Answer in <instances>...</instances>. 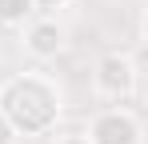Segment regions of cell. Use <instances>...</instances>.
<instances>
[{"label":"cell","mask_w":148,"mask_h":144,"mask_svg":"<svg viewBox=\"0 0 148 144\" xmlns=\"http://www.w3.org/2000/svg\"><path fill=\"white\" fill-rule=\"evenodd\" d=\"M0 112L12 120L20 136H44L64 112L60 84L44 72H16L0 84Z\"/></svg>","instance_id":"6da1fadb"},{"label":"cell","mask_w":148,"mask_h":144,"mask_svg":"<svg viewBox=\"0 0 148 144\" xmlns=\"http://www.w3.org/2000/svg\"><path fill=\"white\" fill-rule=\"evenodd\" d=\"M92 88H96V96L116 100V104L128 100L136 92V64L124 52H104L96 60V68H92Z\"/></svg>","instance_id":"7a4b0ae2"},{"label":"cell","mask_w":148,"mask_h":144,"mask_svg":"<svg viewBox=\"0 0 148 144\" xmlns=\"http://www.w3.org/2000/svg\"><path fill=\"white\" fill-rule=\"evenodd\" d=\"M84 136L92 144H144V128L128 108H104L92 116Z\"/></svg>","instance_id":"3957f363"},{"label":"cell","mask_w":148,"mask_h":144,"mask_svg":"<svg viewBox=\"0 0 148 144\" xmlns=\"http://www.w3.org/2000/svg\"><path fill=\"white\" fill-rule=\"evenodd\" d=\"M24 48L28 56H36V60H52V56H60L64 52V28L56 20H28L24 28Z\"/></svg>","instance_id":"277c9868"},{"label":"cell","mask_w":148,"mask_h":144,"mask_svg":"<svg viewBox=\"0 0 148 144\" xmlns=\"http://www.w3.org/2000/svg\"><path fill=\"white\" fill-rule=\"evenodd\" d=\"M36 8V0H0V24H24Z\"/></svg>","instance_id":"5b68a950"},{"label":"cell","mask_w":148,"mask_h":144,"mask_svg":"<svg viewBox=\"0 0 148 144\" xmlns=\"http://www.w3.org/2000/svg\"><path fill=\"white\" fill-rule=\"evenodd\" d=\"M16 140H20V132L12 128V120L0 112V144H16Z\"/></svg>","instance_id":"8992f818"},{"label":"cell","mask_w":148,"mask_h":144,"mask_svg":"<svg viewBox=\"0 0 148 144\" xmlns=\"http://www.w3.org/2000/svg\"><path fill=\"white\" fill-rule=\"evenodd\" d=\"M56 144H92L84 132H68V136H56Z\"/></svg>","instance_id":"52a82bcc"},{"label":"cell","mask_w":148,"mask_h":144,"mask_svg":"<svg viewBox=\"0 0 148 144\" xmlns=\"http://www.w3.org/2000/svg\"><path fill=\"white\" fill-rule=\"evenodd\" d=\"M60 4H68V0H36V8H60Z\"/></svg>","instance_id":"ba28073f"},{"label":"cell","mask_w":148,"mask_h":144,"mask_svg":"<svg viewBox=\"0 0 148 144\" xmlns=\"http://www.w3.org/2000/svg\"><path fill=\"white\" fill-rule=\"evenodd\" d=\"M140 32H144V40H148V12H144V20H140Z\"/></svg>","instance_id":"9c48e42d"}]
</instances>
